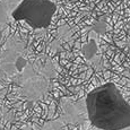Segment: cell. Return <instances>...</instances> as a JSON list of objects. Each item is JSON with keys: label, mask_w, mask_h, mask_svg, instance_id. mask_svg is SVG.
<instances>
[{"label": "cell", "mask_w": 130, "mask_h": 130, "mask_svg": "<svg viewBox=\"0 0 130 130\" xmlns=\"http://www.w3.org/2000/svg\"><path fill=\"white\" fill-rule=\"evenodd\" d=\"M82 53H83L84 58L91 63H94L95 66L99 64L100 62V50H99V44H97L96 39L92 36V34L88 36V41L82 46Z\"/></svg>", "instance_id": "obj_3"}, {"label": "cell", "mask_w": 130, "mask_h": 130, "mask_svg": "<svg viewBox=\"0 0 130 130\" xmlns=\"http://www.w3.org/2000/svg\"><path fill=\"white\" fill-rule=\"evenodd\" d=\"M83 101L87 119L97 130L130 128V104L113 83L92 89Z\"/></svg>", "instance_id": "obj_1"}, {"label": "cell", "mask_w": 130, "mask_h": 130, "mask_svg": "<svg viewBox=\"0 0 130 130\" xmlns=\"http://www.w3.org/2000/svg\"><path fill=\"white\" fill-rule=\"evenodd\" d=\"M57 11V5L51 0H21L10 16L16 22H24L33 29L50 26Z\"/></svg>", "instance_id": "obj_2"}, {"label": "cell", "mask_w": 130, "mask_h": 130, "mask_svg": "<svg viewBox=\"0 0 130 130\" xmlns=\"http://www.w3.org/2000/svg\"><path fill=\"white\" fill-rule=\"evenodd\" d=\"M106 23L105 22H103V21H100V22H97V24L94 26V31L96 32L97 34H103V33H105V31H106Z\"/></svg>", "instance_id": "obj_4"}]
</instances>
